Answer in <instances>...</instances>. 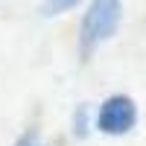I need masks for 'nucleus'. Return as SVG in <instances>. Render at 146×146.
I'll use <instances>...</instances> for the list:
<instances>
[{
  "label": "nucleus",
  "instance_id": "1",
  "mask_svg": "<svg viewBox=\"0 0 146 146\" xmlns=\"http://www.w3.org/2000/svg\"><path fill=\"white\" fill-rule=\"evenodd\" d=\"M123 18V0H91L88 12L79 27V53L88 58L100 44H105L120 27Z\"/></svg>",
  "mask_w": 146,
  "mask_h": 146
},
{
  "label": "nucleus",
  "instance_id": "3",
  "mask_svg": "<svg viewBox=\"0 0 146 146\" xmlns=\"http://www.w3.org/2000/svg\"><path fill=\"white\" fill-rule=\"evenodd\" d=\"M76 3H82V0H47L44 3V15H62V12L73 9Z\"/></svg>",
  "mask_w": 146,
  "mask_h": 146
},
{
  "label": "nucleus",
  "instance_id": "5",
  "mask_svg": "<svg viewBox=\"0 0 146 146\" xmlns=\"http://www.w3.org/2000/svg\"><path fill=\"white\" fill-rule=\"evenodd\" d=\"M15 146H44V143L38 140V135H35V131H27V135H23Z\"/></svg>",
  "mask_w": 146,
  "mask_h": 146
},
{
  "label": "nucleus",
  "instance_id": "2",
  "mask_svg": "<svg viewBox=\"0 0 146 146\" xmlns=\"http://www.w3.org/2000/svg\"><path fill=\"white\" fill-rule=\"evenodd\" d=\"M135 123H137V105L126 94L108 96L100 105V111H96V129L102 135H114V137L117 135H129L135 129Z\"/></svg>",
  "mask_w": 146,
  "mask_h": 146
},
{
  "label": "nucleus",
  "instance_id": "4",
  "mask_svg": "<svg viewBox=\"0 0 146 146\" xmlns=\"http://www.w3.org/2000/svg\"><path fill=\"white\" fill-rule=\"evenodd\" d=\"M73 126H76V135H79V137L85 135V131H88V108H85V105H79V108H76Z\"/></svg>",
  "mask_w": 146,
  "mask_h": 146
}]
</instances>
